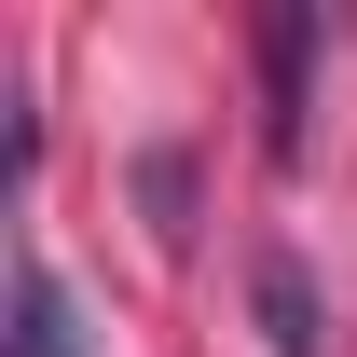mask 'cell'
Segmentation results:
<instances>
[{
	"label": "cell",
	"mask_w": 357,
	"mask_h": 357,
	"mask_svg": "<svg viewBox=\"0 0 357 357\" xmlns=\"http://www.w3.org/2000/svg\"><path fill=\"white\" fill-rule=\"evenodd\" d=\"M303 110H316V14L289 0V14H261V151L275 165H303Z\"/></svg>",
	"instance_id": "cell-1"
},
{
	"label": "cell",
	"mask_w": 357,
	"mask_h": 357,
	"mask_svg": "<svg viewBox=\"0 0 357 357\" xmlns=\"http://www.w3.org/2000/svg\"><path fill=\"white\" fill-rule=\"evenodd\" d=\"M0 357H83V303L42 248H14V289H0Z\"/></svg>",
	"instance_id": "cell-2"
},
{
	"label": "cell",
	"mask_w": 357,
	"mask_h": 357,
	"mask_svg": "<svg viewBox=\"0 0 357 357\" xmlns=\"http://www.w3.org/2000/svg\"><path fill=\"white\" fill-rule=\"evenodd\" d=\"M248 303H261V344H275V357H316V289H303V261H289V248H261V261H248Z\"/></svg>",
	"instance_id": "cell-3"
},
{
	"label": "cell",
	"mask_w": 357,
	"mask_h": 357,
	"mask_svg": "<svg viewBox=\"0 0 357 357\" xmlns=\"http://www.w3.org/2000/svg\"><path fill=\"white\" fill-rule=\"evenodd\" d=\"M137 192H151V234H165V248H192V165H178V151H151V165H137Z\"/></svg>",
	"instance_id": "cell-4"
}]
</instances>
